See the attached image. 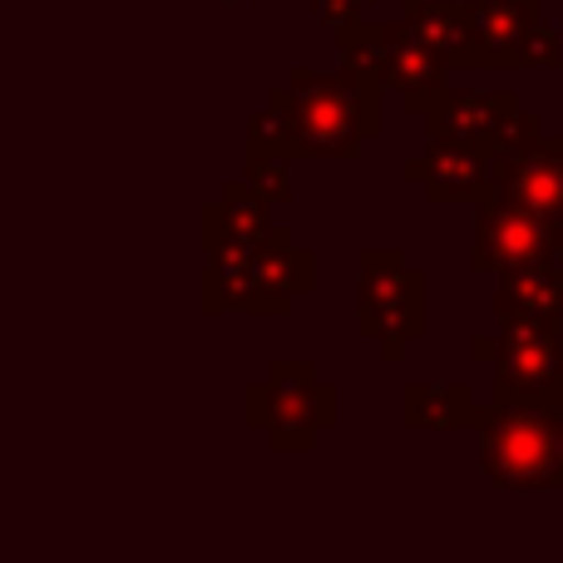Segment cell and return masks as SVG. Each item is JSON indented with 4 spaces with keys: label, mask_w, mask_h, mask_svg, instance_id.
<instances>
[{
    "label": "cell",
    "mask_w": 563,
    "mask_h": 563,
    "mask_svg": "<svg viewBox=\"0 0 563 563\" xmlns=\"http://www.w3.org/2000/svg\"><path fill=\"white\" fill-rule=\"evenodd\" d=\"M380 79L361 75V69H311L297 65L287 75V89H277L273 104L287 119L291 134V164L307 158H336L351 164L366 139L386 134V104H380Z\"/></svg>",
    "instance_id": "1"
},
{
    "label": "cell",
    "mask_w": 563,
    "mask_h": 563,
    "mask_svg": "<svg viewBox=\"0 0 563 563\" xmlns=\"http://www.w3.org/2000/svg\"><path fill=\"white\" fill-rule=\"evenodd\" d=\"M317 291V257L291 243L287 228L247 253H208L203 273V311H253V317H282L291 301Z\"/></svg>",
    "instance_id": "2"
},
{
    "label": "cell",
    "mask_w": 563,
    "mask_h": 563,
    "mask_svg": "<svg viewBox=\"0 0 563 563\" xmlns=\"http://www.w3.org/2000/svg\"><path fill=\"white\" fill-rule=\"evenodd\" d=\"M336 49L346 69L380 79V89H396L406 114H426L445 95L450 59L435 45H426L410 25H400V20H371V15L341 20Z\"/></svg>",
    "instance_id": "3"
},
{
    "label": "cell",
    "mask_w": 563,
    "mask_h": 563,
    "mask_svg": "<svg viewBox=\"0 0 563 563\" xmlns=\"http://www.w3.org/2000/svg\"><path fill=\"white\" fill-rule=\"evenodd\" d=\"M475 465L495 489H563L554 406L489 400L475 420Z\"/></svg>",
    "instance_id": "4"
},
{
    "label": "cell",
    "mask_w": 563,
    "mask_h": 563,
    "mask_svg": "<svg viewBox=\"0 0 563 563\" xmlns=\"http://www.w3.org/2000/svg\"><path fill=\"white\" fill-rule=\"evenodd\" d=\"M361 301L356 331L380 351V361H400L430 331V277L406 263L396 247H361L356 253Z\"/></svg>",
    "instance_id": "5"
},
{
    "label": "cell",
    "mask_w": 563,
    "mask_h": 563,
    "mask_svg": "<svg viewBox=\"0 0 563 563\" xmlns=\"http://www.w3.org/2000/svg\"><path fill=\"white\" fill-rule=\"evenodd\" d=\"M341 420V390L317 376L311 361H273L267 380L247 386V426H257L273 450H311L321 430Z\"/></svg>",
    "instance_id": "6"
},
{
    "label": "cell",
    "mask_w": 563,
    "mask_h": 563,
    "mask_svg": "<svg viewBox=\"0 0 563 563\" xmlns=\"http://www.w3.org/2000/svg\"><path fill=\"white\" fill-rule=\"evenodd\" d=\"M470 356L489 361L495 400H519V406H559L563 400V327L499 321L489 336L470 341Z\"/></svg>",
    "instance_id": "7"
},
{
    "label": "cell",
    "mask_w": 563,
    "mask_h": 563,
    "mask_svg": "<svg viewBox=\"0 0 563 563\" xmlns=\"http://www.w3.org/2000/svg\"><path fill=\"white\" fill-rule=\"evenodd\" d=\"M563 40L539 0H470V40L455 69H559Z\"/></svg>",
    "instance_id": "8"
},
{
    "label": "cell",
    "mask_w": 563,
    "mask_h": 563,
    "mask_svg": "<svg viewBox=\"0 0 563 563\" xmlns=\"http://www.w3.org/2000/svg\"><path fill=\"white\" fill-rule=\"evenodd\" d=\"M495 198L563 228V134H529L495 154Z\"/></svg>",
    "instance_id": "9"
},
{
    "label": "cell",
    "mask_w": 563,
    "mask_h": 563,
    "mask_svg": "<svg viewBox=\"0 0 563 563\" xmlns=\"http://www.w3.org/2000/svg\"><path fill=\"white\" fill-rule=\"evenodd\" d=\"M400 178L420 184V194L435 208H445V203L479 208L485 198H495V148L430 139L420 154H410L406 164H400Z\"/></svg>",
    "instance_id": "10"
},
{
    "label": "cell",
    "mask_w": 563,
    "mask_h": 563,
    "mask_svg": "<svg viewBox=\"0 0 563 563\" xmlns=\"http://www.w3.org/2000/svg\"><path fill=\"white\" fill-rule=\"evenodd\" d=\"M554 247V228L539 218L519 213L505 198H485L475 213V233H470V267L475 273H509L525 263H549Z\"/></svg>",
    "instance_id": "11"
},
{
    "label": "cell",
    "mask_w": 563,
    "mask_h": 563,
    "mask_svg": "<svg viewBox=\"0 0 563 563\" xmlns=\"http://www.w3.org/2000/svg\"><path fill=\"white\" fill-rule=\"evenodd\" d=\"M519 95L515 89H475V95H440L426 109V134L430 139H455V144H475V148H505L509 124L519 119Z\"/></svg>",
    "instance_id": "12"
},
{
    "label": "cell",
    "mask_w": 563,
    "mask_h": 563,
    "mask_svg": "<svg viewBox=\"0 0 563 563\" xmlns=\"http://www.w3.org/2000/svg\"><path fill=\"white\" fill-rule=\"evenodd\" d=\"M273 208L247 188V178H233L218 203L203 208V247L208 253H247L273 238Z\"/></svg>",
    "instance_id": "13"
},
{
    "label": "cell",
    "mask_w": 563,
    "mask_h": 563,
    "mask_svg": "<svg viewBox=\"0 0 563 563\" xmlns=\"http://www.w3.org/2000/svg\"><path fill=\"white\" fill-rule=\"evenodd\" d=\"M495 321H544V327H563V273L549 263H525L495 273Z\"/></svg>",
    "instance_id": "14"
},
{
    "label": "cell",
    "mask_w": 563,
    "mask_h": 563,
    "mask_svg": "<svg viewBox=\"0 0 563 563\" xmlns=\"http://www.w3.org/2000/svg\"><path fill=\"white\" fill-rule=\"evenodd\" d=\"M485 416L470 380H410L400 390V420L410 430H475Z\"/></svg>",
    "instance_id": "15"
},
{
    "label": "cell",
    "mask_w": 563,
    "mask_h": 563,
    "mask_svg": "<svg viewBox=\"0 0 563 563\" xmlns=\"http://www.w3.org/2000/svg\"><path fill=\"white\" fill-rule=\"evenodd\" d=\"M400 25H410L426 45H435L450 59V69H455L460 49L470 40V0H406Z\"/></svg>",
    "instance_id": "16"
},
{
    "label": "cell",
    "mask_w": 563,
    "mask_h": 563,
    "mask_svg": "<svg viewBox=\"0 0 563 563\" xmlns=\"http://www.w3.org/2000/svg\"><path fill=\"white\" fill-rule=\"evenodd\" d=\"M287 168L291 164H282V158H247V188H253V194L263 198L267 208H282L291 198Z\"/></svg>",
    "instance_id": "17"
},
{
    "label": "cell",
    "mask_w": 563,
    "mask_h": 563,
    "mask_svg": "<svg viewBox=\"0 0 563 563\" xmlns=\"http://www.w3.org/2000/svg\"><path fill=\"white\" fill-rule=\"evenodd\" d=\"M371 5H376V0H311V20H317V25H341V20L366 15Z\"/></svg>",
    "instance_id": "18"
},
{
    "label": "cell",
    "mask_w": 563,
    "mask_h": 563,
    "mask_svg": "<svg viewBox=\"0 0 563 563\" xmlns=\"http://www.w3.org/2000/svg\"><path fill=\"white\" fill-rule=\"evenodd\" d=\"M549 267L563 273V228H554V247H549Z\"/></svg>",
    "instance_id": "19"
},
{
    "label": "cell",
    "mask_w": 563,
    "mask_h": 563,
    "mask_svg": "<svg viewBox=\"0 0 563 563\" xmlns=\"http://www.w3.org/2000/svg\"><path fill=\"white\" fill-rule=\"evenodd\" d=\"M554 435H559V465H563V400L554 406ZM559 495H563V489H559Z\"/></svg>",
    "instance_id": "20"
},
{
    "label": "cell",
    "mask_w": 563,
    "mask_h": 563,
    "mask_svg": "<svg viewBox=\"0 0 563 563\" xmlns=\"http://www.w3.org/2000/svg\"><path fill=\"white\" fill-rule=\"evenodd\" d=\"M218 5H282V0H218Z\"/></svg>",
    "instance_id": "21"
}]
</instances>
